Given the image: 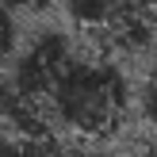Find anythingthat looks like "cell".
<instances>
[{
	"mask_svg": "<svg viewBox=\"0 0 157 157\" xmlns=\"http://www.w3.org/2000/svg\"><path fill=\"white\" fill-rule=\"evenodd\" d=\"M130 107V84L111 58L100 54H69L54 73L42 96V119L54 138L77 146H96L123 127Z\"/></svg>",
	"mask_w": 157,
	"mask_h": 157,
	"instance_id": "cell-1",
	"label": "cell"
},
{
	"mask_svg": "<svg viewBox=\"0 0 157 157\" xmlns=\"http://www.w3.org/2000/svg\"><path fill=\"white\" fill-rule=\"evenodd\" d=\"M61 12L69 23L92 35H115L119 27L157 12V0H61Z\"/></svg>",
	"mask_w": 157,
	"mask_h": 157,
	"instance_id": "cell-2",
	"label": "cell"
},
{
	"mask_svg": "<svg viewBox=\"0 0 157 157\" xmlns=\"http://www.w3.org/2000/svg\"><path fill=\"white\" fill-rule=\"evenodd\" d=\"M0 157H96V153L65 138H23L0 127Z\"/></svg>",
	"mask_w": 157,
	"mask_h": 157,
	"instance_id": "cell-3",
	"label": "cell"
},
{
	"mask_svg": "<svg viewBox=\"0 0 157 157\" xmlns=\"http://www.w3.org/2000/svg\"><path fill=\"white\" fill-rule=\"evenodd\" d=\"M15 54V0H0V77Z\"/></svg>",
	"mask_w": 157,
	"mask_h": 157,
	"instance_id": "cell-4",
	"label": "cell"
},
{
	"mask_svg": "<svg viewBox=\"0 0 157 157\" xmlns=\"http://www.w3.org/2000/svg\"><path fill=\"white\" fill-rule=\"evenodd\" d=\"M134 104H138V111H142V119L157 127V77H150V81L138 88V100H134Z\"/></svg>",
	"mask_w": 157,
	"mask_h": 157,
	"instance_id": "cell-5",
	"label": "cell"
},
{
	"mask_svg": "<svg viewBox=\"0 0 157 157\" xmlns=\"http://www.w3.org/2000/svg\"><path fill=\"white\" fill-rule=\"evenodd\" d=\"M134 157H157V142H150V146H142Z\"/></svg>",
	"mask_w": 157,
	"mask_h": 157,
	"instance_id": "cell-6",
	"label": "cell"
}]
</instances>
